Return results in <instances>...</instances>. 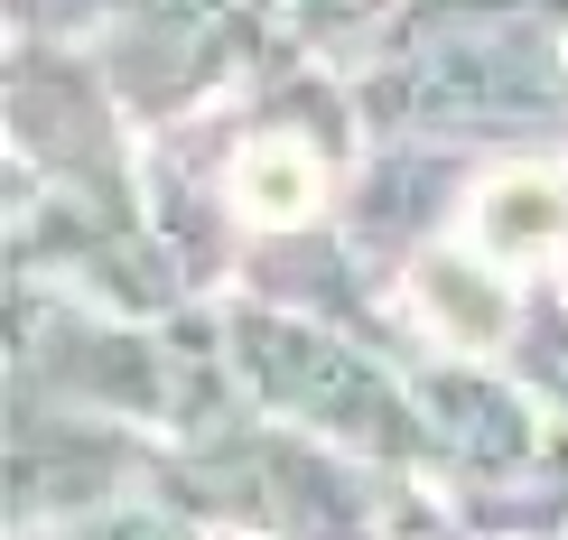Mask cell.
<instances>
[{"instance_id":"2","label":"cell","mask_w":568,"mask_h":540,"mask_svg":"<svg viewBox=\"0 0 568 540\" xmlns=\"http://www.w3.org/2000/svg\"><path fill=\"white\" fill-rule=\"evenodd\" d=\"M419 308L447 345H494L513 326V289L466 252H438V262H419Z\"/></svg>"},{"instance_id":"3","label":"cell","mask_w":568,"mask_h":540,"mask_svg":"<svg viewBox=\"0 0 568 540\" xmlns=\"http://www.w3.org/2000/svg\"><path fill=\"white\" fill-rule=\"evenodd\" d=\"M317 159L298 150V140H252L243 159H233V205H243L252 224H307L317 215Z\"/></svg>"},{"instance_id":"1","label":"cell","mask_w":568,"mask_h":540,"mask_svg":"<svg viewBox=\"0 0 568 540\" xmlns=\"http://www.w3.org/2000/svg\"><path fill=\"white\" fill-rule=\"evenodd\" d=\"M559 233H568V186L550 169H513L476 196V243L494 262H540V252H559Z\"/></svg>"}]
</instances>
